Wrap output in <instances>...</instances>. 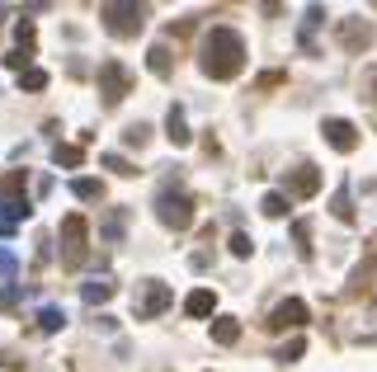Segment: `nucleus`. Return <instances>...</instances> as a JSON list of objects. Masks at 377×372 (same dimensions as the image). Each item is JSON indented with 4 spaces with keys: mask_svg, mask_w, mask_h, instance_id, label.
<instances>
[{
    "mask_svg": "<svg viewBox=\"0 0 377 372\" xmlns=\"http://www.w3.org/2000/svg\"><path fill=\"white\" fill-rule=\"evenodd\" d=\"M330 213L340 217V222H354V198H349V184H340V193L330 198Z\"/></svg>",
    "mask_w": 377,
    "mask_h": 372,
    "instance_id": "aec40b11",
    "label": "nucleus"
},
{
    "mask_svg": "<svg viewBox=\"0 0 377 372\" xmlns=\"http://www.w3.org/2000/svg\"><path fill=\"white\" fill-rule=\"evenodd\" d=\"M165 137H170L175 146H188V141H193V133H188L184 108H180V104H170V113H165Z\"/></svg>",
    "mask_w": 377,
    "mask_h": 372,
    "instance_id": "f8f14e48",
    "label": "nucleus"
},
{
    "mask_svg": "<svg viewBox=\"0 0 377 372\" xmlns=\"http://www.w3.org/2000/svg\"><path fill=\"white\" fill-rule=\"evenodd\" d=\"M99 165H104V170H113V175H123V179H128V175H137L133 165H128L123 156H113V151H108V156H99Z\"/></svg>",
    "mask_w": 377,
    "mask_h": 372,
    "instance_id": "b1692460",
    "label": "nucleus"
},
{
    "mask_svg": "<svg viewBox=\"0 0 377 372\" xmlns=\"http://www.w3.org/2000/svg\"><path fill=\"white\" fill-rule=\"evenodd\" d=\"M368 90H373V104H377V71L368 76Z\"/></svg>",
    "mask_w": 377,
    "mask_h": 372,
    "instance_id": "f704fd0d",
    "label": "nucleus"
},
{
    "mask_svg": "<svg viewBox=\"0 0 377 372\" xmlns=\"http://www.w3.org/2000/svg\"><path fill=\"white\" fill-rule=\"evenodd\" d=\"M184 311H188L193 320L213 316V311H217V293H208V288H193V293L184 297Z\"/></svg>",
    "mask_w": 377,
    "mask_h": 372,
    "instance_id": "ddd939ff",
    "label": "nucleus"
},
{
    "mask_svg": "<svg viewBox=\"0 0 377 372\" xmlns=\"http://www.w3.org/2000/svg\"><path fill=\"white\" fill-rule=\"evenodd\" d=\"M19 297H24V288H19V283H14V288H0V311H10Z\"/></svg>",
    "mask_w": 377,
    "mask_h": 372,
    "instance_id": "7c9ffc66",
    "label": "nucleus"
},
{
    "mask_svg": "<svg viewBox=\"0 0 377 372\" xmlns=\"http://www.w3.org/2000/svg\"><path fill=\"white\" fill-rule=\"evenodd\" d=\"M52 160H57V165H66V170H81V165H85V151H81V146H61V141H57Z\"/></svg>",
    "mask_w": 377,
    "mask_h": 372,
    "instance_id": "412c9836",
    "label": "nucleus"
},
{
    "mask_svg": "<svg viewBox=\"0 0 377 372\" xmlns=\"http://www.w3.org/2000/svg\"><path fill=\"white\" fill-rule=\"evenodd\" d=\"M156 217H161V226H170V231H188L193 226V198H188L184 188H161L156 193Z\"/></svg>",
    "mask_w": 377,
    "mask_h": 372,
    "instance_id": "7ed1b4c3",
    "label": "nucleus"
},
{
    "mask_svg": "<svg viewBox=\"0 0 377 372\" xmlns=\"http://www.w3.org/2000/svg\"><path fill=\"white\" fill-rule=\"evenodd\" d=\"M28 57H33V52H19V48H14V52H5V66H10V71H24Z\"/></svg>",
    "mask_w": 377,
    "mask_h": 372,
    "instance_id": "2f4dec72",
    "label": "nucleus"
},
{
    "mask_svg": "<svg viewBox=\"0 0 377 372\" xmlns=\"http://www.w3.org/2000/svg\"><path fill=\"white\" fill-rule=\"evenodd\" d=\"M241 340V320L236 316H217L213 320V344H236Z\"/></svg>",
    "mask_w": 377,
    "mask_h": 372,
    "instance_id": "2eb2a0df",
    "label": "nucleus"
},
{
    "mask_svg": "<svg viewBox=\"0 0 377 372\" xmlns=\"http://www.w3.org/2000/svg\"><path fill=\"white\" fill-rule=\"evenodd\" d=\"M273 85H283V71H269V76H260V90H273Z\"/></svg>",
    "mask_w": 377,
    "mask_h": 372,
    "instance_id": "72a5a7b5",
    "label": "nucleus"
},
{
    "mask_svg": "<svg viewBox=\"0 0 377 372\" xmlns=\"http://www.w3.org/2000/svg\"><path fill=\"white\" fill-rule=\"evenodd\" d=\"M108 297H113V278H108V273L90 278V283L81 288V302H85V306H99V302H108Z\"/></svg>",
    "mask_w": 377,
    "mask_h": 372,
    "instance_id": "4468645a",
    "label": "nucleus"
},
{
    "mask_svg": "<svg viewBox=\"0 0 377 372\" xmlns=\"http://www.w3.org/2000/svg\"><path fill=\"white\" fill-rule=\"evenodd\" d=\"M325 141H330V146H335V151H340V156H349L354 146H358V128H354L349 118H325Z\"/></svg>",
    "mask_w": 377,
    "mask_h": 372,
    "instance_id": "6e6552de",
    "label": "nucleus"
},
{
    "mask_svg": "<svg viewBox=\"0 0 377 372\" xmlns=\"http://www.w3.org/2000/svg\"><path fill=\"white\" fill-rule=\"evenodd\" d=\"M146 66H151V76H170V48H165V43H151Z\"/></svg>",
    "mask_w": 377,
    "mask_h": 372,
    "instance_id": "a211bd4d",
    "label": "nucleus"
},
{
    "mask_svg": "<svg viewBox=\"0 0 377 372\" xmlns=\"http://www.w3.org/2000/svg\"><path fill=\"white\" fill-rule=\"evenodd\" d=\"M123 231H128V208H108L104 222H99V240L104 245H123Z\"/></svg>",
    "mask_w": 377,
    "mask_h": 372,
    "instance_id": "9b49d317",
    "label": "nucleus"
},
{
    "mask_svg": "<svg viewBox=\"0 0 377 372\" xmlns=\"http://www.w3.org/2000/svg\"><path fill=\"white\" fill-rule=\"evenodd\" d=\"M293 236H297V250H302V255H311V226H307V222H297Z\"/></svg>",
    "mask_w": 377,
    "mask_h": 372,
    "instance_id": "cd10ccee",
    "label": "nucleus"
},
{
    "mask_svg": "<svg viewBox=\"0 0 377 372\" xmlns=\"http://www.w3.org/2000/svg\"><path fill=\"white\" fill-rule=\"evenodd\" d=\"M170 302H175V293L165 283H156V278H146V283H137V293H133V316L151 320V316H161Z\"/></svg>",
    "mask_w": 377,
    "mask_h": 372,
    "instance_id": "39448f33",
    "label": "nucleus"
},
{
    "mask_svg": "<svg viewBox=\"0 0 377 372\" xmlns=\"http://www.w3.org/2000/svg\"><path fill=\"white\" fill-rule=\"evenodd\" d=\"M61 325H66V311H61V306H43V311H38V330H43V335H57Z\"/></svg>",
    "mask_w": 377,
    "mask_h": 372,
    "instance_id": "6ab92c4d",
    "label": "nucleus"
},
{
    "mask_svg": "<svg viewBox=\"0 0 377 372\" xmlns=\"http://www.w3.org/2000/svg\"><path fill=\"white\" fill-rule=\"evenodd\" d=\"M99 95H104L108 108H118L123 95H133V76H128L123 61H104V66H99Z\"/></svg>",
    "mask_w": 377,
    "mask_h": 372,
    "instance_id": "423d86ee",
    "label": "nucleus"
},
{
    "mask_svg": "<svg viewBox=\"0 0 377 372\" xmlns=\"http://www.w3.org/2000/svg\"><path fill=\"white\" fill-rule=\"evenodd\" d=\"M311 193H321V170L316 165H297L288 175V193L283 198H311Z\"/></svg>",
    "mask_w": 377,
    "mask_h": 372,
    "instance_id": "1a4fd4ad",
    "label": "nucleus"
},
{
    "mask_svg": "<svg viewBox=\"0 0 377 372\" xmlns=\"http://www.w3.org/2000/svg\"><path fill=\"white\" fill-rule=\"evenodd\" d=\"M85 245H90V222H85L81 213L61 217V264L81 268L85 264Z\"/></svg>",
    "mask_w": 377,
    "mask_h": 372,
    "instance_id": "20e7f679",
    "label": "nucleus"
},
{
    "mask_svg": "<svg viewBox=\"0 0 377 372\" xmlns=\"http://www.w3.org/2000/svg\"><path fill=\"white\" fill-rule=\"evenodd\" d=\"M146 137H151V128H146V123H133V128L123 133V141H128V146H146Z\"/></svg>",
    "mask_w": 377,
    "mask_h": 372,
    "instance_id": "a878e982",
    "label": "nucleus"
},
{
    "mask_svg": "<svg viewBox=\"0 0 377 372\" xmlns=\"http://www.w3.org/2000/svg\"><path fill=\"white\" fill-rule=\"evenodd\" d=\"M302 353H307V344H302V340H293V344L278 349V358H283V363H293V358H302Z\"/></svg>",
    "mask_w": 377,
    "mask_h": 372,
    "instance_id": "473e14b6",
    "label": "nucleus"
},
{
    "mask_svg": "<svg viewBox=\"0 0 377 372\" xmlns=\"http://www.w3.org/2000/svg\"><path fill=\"white\" fill-rule=\"evenodd\" d=\"M250 250H255V245H250V236H245V231H236V236H231V255H236V260H245Z\"/></svg>",
    "mask_w": 377,
    "mask_h": 372,
    "instance_id": "c756f323",
    "label": "nucleus"
},
{
    "mask_svg": "<svg viewBox=\"0 0 377 372\" xmlns=\"http://www.w3.org/2000/svg\"><path fill=\"white\" fill-rule=\"evenodd\" d=\"M340 43L349 48V52H363L368 43H373V28H368V19H340Z\"/></svg>",
    "mask_w": 377,
    "mask_h": 372,
    "instance_id": "9d476101",
    "label": "nucleus"
},
{
    "mask_svg": "<svg viewBox=\"0 0 377 372\" xmlns=\"http://www.w3.org/2000/svg\"><path fill=\"white\" fill-rule=\"evenodd\" d=\"M99 19L113 38H137L146 28V5H133V0H108L99 5Z\"/></svg>",
    "mask_w": 377,
    "mask_h": 372,
    "instance_id": "f03ea898",
    "label": "nucleus"
},
{
    "mask_svg": "<svg viewBox=\"0 0 377 372\" xmlns=\"http://www.w3.org/2000/svg\"><path fill=\"white\" fill-rule=\"evenodd\" d=\"M264 325H269V330H302V325H307V302H302V297H283L269 311Z\"/></svg>",
    "mask_w": 377,
    "mask_h": 372,
    "instance_id": "0eeeda50",
    "label": "nucleus"
},
{
    "mask_svg": "<svg viewBox=\"0 0 377 372\" xmlns=\"http://www.w3.org/2000/svg\"><path fill=\"white\" fill-rule=\"evenodd\" d=\"M260 213H264V217H283V213H288V198H283V193H264Z\"/></svg>",
    "mask_w": 377,
    "mask_h": 372,
    "instance_id": "5701e85b",
    "label": "nucleus"
},
{
    "mask_svg": "<svg viewBox=\"0 0 377 372\" xmlns=\"http://www.w3.org/2000/svg\"><path fill=\"white\" fill-rule=\"evenodd\" d=\"M14 38H19V52H33V24H28V19L14 28Z\"/></svg>",
    "mask_w": 377,
    "mask_h": 372,
    "instance_id": "c85d7f7f",
    "label": "nucleus"
},
{
    "mask_svg": "<svg viewBox=\"0 0 377 372\" xmlns=\"http://www.w3.org/2000/svg\"><path fill=\"white\" fill-rule=\"evenodd\" d=\"M71 193H76L81 203H99V198H104V184L90 179V175H81V179H71Z\"/></svg>",
    "mask_w": 377,
    "mask_h": 372,
    "instance_id": "dca6fc26",
    "label": "nucleus"
},
{
    "mask_svg": "<svg viewBox=\"0 0 377 372\" xmlns=\"http://www.w3.org/2000/svg\"><path fill=\"white\" fill-rule=\"evenodd\" d=\"M19 90H48V71L43 66H24L19 71Z\"/></svg>",
    "mask_w": 377,
    "mask_h": 372,
    "instance_id": "4be33fe9",
    "label": "nucleus"
},
{
    "mask_svg": "<svg viewBox=\"0 0 377 372\" xmlns=\"http://www.w3.org/2000/svg\"><path fill=\"white\" fill-rule=\"evenodd\" d=\"M14 268H19L14 250H5V245H0V278H14Z\"/></svg>",
    "mask_w": 377,
    "mask_h": 372,
    "instance_id": "bb28decb",
    "label": "nucleus"
},
{
    "mask_svg": "<svg viewBox=\"0 0 377 372\" xmlns=\"http://www.w3.org/2000/svg\"><path fill=\"white\" fill-rule=\"evenodd\" d=\"M198 66H203V76H208V80H231V76H241V66H245V38L236 33V28H226V24L208 28Z\"/></svg>",
    "mask_w": 377,
    "mask_h": 372,
    "instance_id": "f257e3e1",
    "label": "nucleus"
},
{
    "mask_svg": "<svg viewBox=\"0 0 377 372\" xmlns=\"http://www.w3.org/2000/svg\"><path fill=\"white\" fill-rule=\"evenodd\" d=\"M5 222H10V226H19V222H28V217H33V203H28V198H5Z\"/></svg>",
    "mask_w": 377,
    "mask_h": 372,
    "instance_id": "f3484780",
    "label": "nucleus"
},
{
    "mask_svg": "<svg viewBox=\"0 0 377 372\" xmlns=\"http://www.w3.org/2000/svg\"><path fill=\"white\" fill-rule=\"evenodd\" d=\"M0 188H5V198H19V188H24V170H10V175L0 179Z\"/></svg>",
    "mask_w": 377,
    "mask_h": 372,
    "instance_id": "393cba45",
    "label": "nucleus"
}]
</instances>
